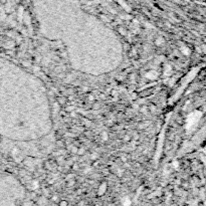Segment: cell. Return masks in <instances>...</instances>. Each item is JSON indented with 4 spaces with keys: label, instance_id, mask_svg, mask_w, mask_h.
Here are the masks:
<instances>
[{
    "label": "cell",
    "instance_id": "cell-1",
    "mask_svg": "<svg viewBox=\"0 0 206 206\" xmlns=\"http://www.w3.org/2000/svg\"><path fill=\"white\" fill-rule=\"evenodd\" d=\"M105 191H106V185H105V184H103V185L100 187V190H99V195H103Z\"/></svg>",
    "mask_w": 206,
    "mask_h": 206
},
{
    "label": "cell",
    "instance_id": "cell-2",
    "mask_svg": "<svg viewBox=\"0 0 206 206\" xmlns=\"http://www.w3.org/2000/svg\"><path fill=\"white\" fill-rule=\"evenodd\" d=\"M59 206H67V201H64V200L60 201V202H59Z\"/></svg>",
    "mask_w": 206,
    "mask_h": 206
},
{
    "label": "cell",
    "instance_id": "cell-3",
    "mask_svg": "<svg viewBox=\"0 0 206 206\" xmlns=\"http://www.w3.org/2000/svg\"><path fill=\"white\" fill-rule=\"evenodd\" d=\"M107 136H108V135H107V133H104V134H103V138H104V139H107V138H108V137H107Z\"/></svg>",
    "mask_w": 206,
    "mask_h": 206
}]
</instances>
